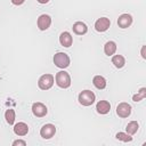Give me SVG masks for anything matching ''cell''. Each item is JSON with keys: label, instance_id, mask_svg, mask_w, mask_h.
Wrapping results in <instances>:
<instances>
[{"label": "cell", "instance_id": "obj_19", "mask_svg": "<svg viewBox=\"0 0 146 146\" xmlns=\"http://www.w3.org/2000/svg\"><path fill=\"white\" fill-rule=\"evenodd\" d=\"M5 119H6L8 124H14V122H15V111L11 110V108L7 110L6 113H5Z\"/></svg>", "mask_w": 146, "mask_h": 146}, {"label": "cell", "instance_id": "obj_25", "mask_svg": "<svg viewBox=\"0 0 146 146\" xmlns=\"http://www.w3.org/2000/svg\"><path fill=\"white\" fill-rule=\"evenodd\" d=\"M36 1H38L39 3H42V5H43V3H48V2H49V0H36Z\"/></svg>", "mask_w": 146, "mask_h": 146}, {"label": "cell", "instance_id": "obj_23", "mask_svg": "<svg viewBox=\"0 0 146 146\" xmlns=\"http://www.w3.org/2000/svg\"><path fill=\"white\" fill-rule=\"evenodd\" d=\"M24 1H25V0H11V2H13L14 5H16V6H19V5L24 3Z\"/></svg>", "mask_w": 146, "mask_h": 146}, {"label": "cell", "instance_id": "obj_21", "mask_svg": "<svg viewBox=\"0 0 146 146\" xmlns=\"http://www.w3.org/2000/svg\"><path fill=\"white\" fill-rule=\"evenodd\" d=\"M115 137H116V139H119V140H121V141H125V143L132 140L131 135L125 133V132H117V133L115 135Z\"/></svg>", "mask_w": 146, "mask_h": 146}, {"label": "cell", "instance_id": "obj_8", "mask_svg": "<svg viewBox=\"0 0 146 146\" xmlns=\"http://www.w3.org/2000/svg\"><path fill=\"white\" fill-rule=\"evenodd\" d=\"M48 110H47V106L42 103H34L32 105V113L36 116V117H42L47 114Z\"/></svg>", "mask_w": 146, "mask_h": 146}, {"label": "cell", "instance_id": "obj_4", "mask_svg": "<svg viewBox=\"0 0 146 146\" xmlns=\"http://www.w3.org/2000/svg\"><path fill=\"white\" fill-rule=\"evenodd\" d=\"M54 81H55V78L52 74H43L40 76L38 81V86L41 90H48L52 87Z\"/></svg>", "mask_w": 146, "mask_h": 146}, {"label": "cell", "instance_id": "obj_22", "mask_svg": "<svg viewBox=\"0 0 146 146\" xmlns=\"http://www.w3.org/2000/svg\"><path fill=\"white\" fill-rule=\"evenodd\" d=\"M17 145H22V146H25L26 145V141H24V140H15V141H13V146H17Z\"/></svg>", "mask_w": 146, "mask_h": 146}, {"label": "cell", "instance_id": "obj_16", "mask_svg": "<svg viewBox=\"0 0 146 146\" xmlns=\"http://www.w3.org/2000/svg\"><path fill=\"white\" fill-rule=\"evenodd\" d=\"M115 51H116V43L114 41H107L104 46V52L107 56H112L114 55Z\"/></svg>", "mask_w": 146, "mask_h": 146}, {"label": "cell", "instance_id": "obj_11", "mask_svg": "<svg viewBox=\"0 0 146 146\" xmlns=\"http://www.w3.org/2000/svg\"><path fill=\"white\" fill-rule=\"evenodd\" d=\"M59 42H60V44L63 47H66V48L71 47L72 46V42H73V38H72L71 33L70 32H66V31L63 32V33H60V35H59Z\"/></svg>", "mask_w": 146, "mask_h": 146}, {"label": "cell", "instance_id": "obj_20", "mask_svg": "<svg viewBox=\"0 0 146 146\" xmlns=\"http://www.w3.org/2000/svg\"><path fill=\"white\" fill-rule=\"evenodd\" d=\"M145 97H146V88H140V90H139L136 95H133L132 100H133V102H140V100L144 99Z\"/></svg>", "mask_w": 146, "mask_h": 146}, {"label": "cell", "instance_id": "obj_3", "mask_svg": "<svg viewBox=\"0 0 146 146\" xmlns=\"http://www.w3.org/2000/svg\"><path fill=\"white\" fill-rule=\"evenodd\" d=\"M54 64L59 68H66L70 66V57L65 52H57L54 56Z\"/></svg>", "mask_w": 146, "mask_h": 146}, {"label": "cell", "instance_id": "obj_13", "mask_svg": "<svg viewBox=\"0 0 146 146\" xmlns=\"http://www.w3.org/2000/svg\"><path fill=\"white\" fill-rule=\"evenodd\" d=\"M72 29H73V32L75 34H78V35H83L88 31V27H87V25L83 22H75L73 24V27Z\"/></svg>", "mask_w": 146, "mask_h": 146}, {"label": "cell", "instance_id": "obj_14", "mask_svg": "<svg viewBox=\"0 0 146 146\" xmlns=\"http://www.w3.org/2000/svg\"><path fill=\"white\" fill-rule=\"evenodd\" d=\"M96 110L99 114H106L111 110V104L107 100H99L96 105Z\"/></svg>", "mask_w": 146, "mask_h": 146}, {"label": "cell", "instance_id": "obj_24", "mask_svg": "<svg viewBox=\"0 0 146 146\" xmlns=\"http://www.w3.org/2000/svg\"><path fill=\"white\" fill-rule=\"evenodd\" d=\"M141 57H143L144 59L146 58V55H145V46H144V47L141 48Z\"/></svg>", "mask_w": 146, "mask_h": 146}, {"label": "cell", "instance_id": "obj_5", "mask_svg": "<svg viewBox=\"0 0 146 146\" xmlns=\"http://www.w3.org/2000/svg\"><path fill=\"white\" fill-rule=\"evenodd\" d=\"M55 133H56V127L51 123H47L42 125V128L40 129V136L44 139H50L51 137H54Z\"/></svg>", "mask_w": 146, "mask_h": 146}, {"label": "cell", "instance_id": "obj_1", "mask_svg": "<svg viewBox=\"0 0 146 146\" xmlns=\"http://www.w3.org/2000/svg\"><path fill=\"white\" fill-rule=\"evenodd\" d=\"M95 99H96V96L91 90H83L79 94V97H78L79 103L83 106L92 105L95 103Z\"/></svg>", "mask_w": 146, "mask_h": 146}, {"label": "cell", "instance_id": "obj_18", "mask_svg": "<svg viewBox=\"0 0 146 146\" xmlns=\"http://www.w3.org/2000/svg\"><path fill=\"white\" fill-rule=\"evenodd\" d=\"M138 129H139V124H138L137 121H131V122H129V123L127 124V127H125L127 133H129V135H135V133L138 131Z\"/></svg>", "mask_w": 146, "mask_h": 146}, {"label": "cell", "instance_id": "obj_2", "mask_svg": "<svg viewBox=\"0 0 146 146\" xmlns=\"http://www.w3.org/2000/svg\"><path fill=\"white\" fill-rule=\"evenodd\" d=\"M55 80H56V84L59 87V88H63V89H66L71 86V76L67 72L65 71H59L56 76H55Z\"/></svg>", "mask_w": 146, "mask_h": 146}, {"label": "cell", "instance_id": "obj_17", "mask_svg": "<svg viewBox=\"0 0 146 146\" xmlns=\"http://www.w3.org/2000/svg\"><path fill=\"white\" fill-rule=\"evenodd\" d=\"M112 63L114 64V66L116 68H122L125 64V59L122 55H115L112 57Z\"/></svg>", "mask_w": 146, "mask_h": 146}, {"label": "cell", "instance_id": "obj_10", "mask_svg": "<svg viewBox=\"0 0 146 146\" xmlns=\"http://www.w3.org/2000/svg\"><path fill=\"white\" fill-rule=\"evenodd\" d=\"M132 24V17L129 14H122L119 18H117V25L121 29H127Z\"/></svg>", "mask_w": 146, "mask_h": 146}, {"label": "cell", "instance_id": "obj_9", "mask_svg": "<svg viewBox=\"0 0 146 146\" xmlns=\"http://www.w3.org/2000/svg\"><path fill=\"white\" fill-rule=\"evenodd\" d=\"M50 24H51V17L49 15L43 14V15L39 16V18H38V27H39V30L46 31L47 29H49Z\"/></svg>", "mask_w": 146, "mask_h": 146}, {"label": "cell", "instance_id": "obj_6", "mask_svg": "<svg viewBox=\"0 0 146 146\" xmlns=\"http://www.w3.org/2000/svg\"><path fill=\"white\" fill-rule=\"evenodd\" d=\"M110 26H111V21L107 17H100L95 23V29L97 32H105L110 29Z\"/></svg>", "mask_w": 146, "mask_h": 146}, {"label": "cell", "instance_id": "obj_15", "mask_svg": "<svg viewBox=\"0 0 146 146\" xmlns=\"http://www.w3.org/2000/svg\"><path fill=\"white\" fill-rule=\"evenodd\" d=\"M92 83L97 89H104L106 87V79L102 75H95L92 79Z\"/></svg>", "mask_w": 146, "mask_h": 146}, {"label": "cell", "instance_id": "obj_7", "mask_svg": "<svg viewBox=\"0 0 146 146\" xmlns=\"http://www.w3.org/2000/svg\"><path fill=\"white\" fill-rule=\"evenodd\" d=\"M116 114L120 117H128L131 114V106L128 103H120L116 106Z\"/></svg>", "mask_w": 146, "mask_h": 146}, {"label": "cell", "instance_id": "obj_12", "mask_svg": "<svg viewBox=\"0 0 146 146\" xmlns=\"http://www.w3.org/2000/svg\"><path fill=\"white\" fill-rule=\"evenodd\" d=\"M14 132L17 136H25L29 132V127L24 122H18L14 125Z\"/></svg>", "mask_w": 146, "mask_h": 146}]
</instances>
